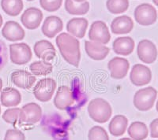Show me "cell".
Segmentation results:
<instances>
[{
    "instance_id": "cell-1",
    "label": "cell",
    "mask_w": 158,
    "mask_h": 140,
    "mask_svg": "<svg viewBox=\"0 0 158 140\" xmlns=\"http://www.w3.org/2000/svg\"><path fill=\"white\" fill-rule=\"evenodd\" d=\"M56 43L65 61L73 66L78 67L81 60L78 40L69 33H63L56 37Z\"/></svg>"
},
{
    "instance_id": "cell-2",
    "label": "cell",
    "mask_w": 158,
    "mask_h": 140,
    "mask_svg": "<svg viewBox=\"0 0 158 140\" xmlns=\"http://www.w3.org/2000/svg\"><path fill=\"white\" fill-rule=\"evenodd\" d=\"M88 113L92 120L95 122L104 124L111 118L112 109L106 100L101 98H97L89 103Z\"/></svg>"
},
{
    "instance_id": "cell-3",
    "label": "cell",
    "mask_w": 158,
    "mask_h": 140,
    "mask_svg": "<svg viewBox=\"0 0 158 140\" xmlns=\"http://www.w3.org/2000/svg\"><path fill=\"white\" fill-rule=\"evenodd\" d=\"M157 96V91L153 87H147L138 90L134 96V105L137 110L148 111L153 108Z\"/></svg>"
},
{
    "instance_id": "cell-4",
    "label": "cell",
    "mask_w": 158,
    "mask_h": 140,
    "mask_svg": "<svg viewBox=\"0 0 158 140\" xmlns=\"http://www.w3.org/2000/svg\"><path fill=\"white\" fill-rule=\"evenodd\" d=\"M57 83L52 78H44L40 80L33 88L34 97L40 102L47 103L51 100L55 93Z\"/></svg>"
},
{
    "instance_id": "cell-5",
    "label": "cell",
    "mask_w": 158,
    "mask_h": 140,
    "mask_svg": "<svg viewBox=\"0 0 158 140\" xmlns=\"http://www.w3.org/2000/svg\"><path fill=\"white\" fill-rule=\"evenodd\" d=\"M9 48L10 60L15 65H25L32 59V53L30 47L26 43H13Z\"/></svg>"
},
{
    "instance_id": "cell-6",
    "label": "cell",
    "mask_w": 158,
    "mask_h": 140,
    "mask_svg": "<svg viewBox=\"0 0 158 140\" xmlns=\"http://www.w3.org/2000/svg\"><path fill=\"white\" fill-rule=\"evenodd\" d=\"M135 19L142 26L153 25L157 20V13L153 6L149 3H143L138 6L135 10Z\"/></svg>"
},
{
    "instance_id": "cell-7",
    "label": "cell",
    "mask_w": 158,
    "mask_h": 140,
    "mask_svg": "<svg viewBox=\"0 0 158 140\" xmlns=\"http://www.w3.org/2000/svg\"><path fill=\"white\" fill-rule=\"evenodd\" d=\"M138 58L143 63L152 64L157 58V49L156 45L149 40H141L137 47Z\"/></svg>"
},
{
    "instance_id": "cell-8",
    "label": "cell",
    "mask_w": 158,
    "mask_h": 140,
    "mask_svg": "<svg viewBox=\"0 0 158 140\" xmlns=\"http://www.w3.org/2000/svg\"><path fill=\"white\" fill-rule=\"evenodd\" d=\"M89 38L92 42L107 44L111 40V34L106 24L102 21H94L90 27Z\"/></svg>"
},
{
    "instance_id": "cell-9",
    "label": "cell",
    "mask_w": 158,
    "mask_h": 140,
    "mask_svg": "<svg viewBox=\"0 0 158 140\" xmlns=\"http://www.w3.org/2000/svg\"><path fill=\"white\" fill-rule=\"evenodd\" d=\"M152 72L149 67L142 64H136L132 67L130 73V80L137 87L144 86L150 83Z\"/></svg>"
},
{
    "instance_id": "cell-10",
    "label": "cell",
    "mask_w": 158,
    "mask_h": 140,
    "mask_svg": "<svg viewBox=\"0 0 158 140\" xmlns=\"http://www.w3.org/2000/svg\"><path fill=\"white\" fill-rule=\"evenodd\" d=\"M42 117V109L38 104L30 103L21 109L19 121L28 124H34L39 122Z\"/></svg>"
},
{
    "instance_id": "cell-11",
    "label": "cell",
    "mask_w": 158,
    "mask_h": 140,
    "mask_svg": "<svg viewBox=\"0 0 158 140\" xmlns=\"http://www.w3.org/2000/svg\"><path fill=\"white\" fill-rule=\"evenodd\" d=\"M75 102L73 92L67 86H60L58 88L54 99V105L57 109L66 110L73 106Z\"/></svg>"
},
{
    "instance_id": "cell-12",
    "label": "cell",
    "mask_w": 158,
    "mask_h": 140,
    "mask_svg": "<svg viewBox=\"0 0 158 140\" xmlns=\"http://www.w3.org/2000/svg\"><path fill=\"white\" fill-rule=\"evenodd\" d=\"M43 19V13L36 7H29L25 10L21 17L23 26L29 30H34L40 26Z\"/></svg>"
},
{
    "instance_id": "cell-13",
    "label": "cell",
    "mask_w": 158,
    "mask_h": 140,
    "mask_svg": "<svg viewBox=\"0 0 158 140\" xmlns=\"http://www.w3.org/2000/svg\"><path fill=\"white\" fill-rule=\"evenodd\" d=\"M108 68L111 78L120 80L125 77L127 74L130 68V63L126 58L115 57L110 60L108 64Z\"/></svg>"
},
{
    "instance_id": "cell-14",
    "label": "cell",
    "mask_w": 158,
    "mask_h": 140,
    "mask_svg": "<svg viewBox=\"0 0 158 140\" xmlns=\"http://www.w3.org/2000/svg\"><path fill=\"white\" fill-rule=\"evenodd\" d=\"M33 51L38 58L48 62H50V61L54 59L56 55V49L53 44L44 40H40L35 43Z\"/></svg>"
},
{
    "instance_id": "cell-15",
    "label": "cell",
    "mask_w": 158,
    "mask_h": 140,
    "mask_svg": "<svg viewBox=\"0 0 158 140\" xmlns=\"http://www.w3.org/2000/svg\"><path fill=\"white\" fill-rule=\"evenodd\" d=\"M11 81L18 88L28 90L32 88L36 81L33 74L25 70H17L11 74Z\"/></svg>"
},
{
    "instance_id": "cell-16",
    "label": "cell",
    "mask_w": 158,
    "mask_h": 140,
    "mask_svg": "<svg viewBox=\"0 0 158 140\" xmlns=\"http://www.w3.org/2000/svg\"><path fill=\"white\" fill-rule=\"evenodd\" d=\"M2 35L6 40L15 42L23 40L25 38V33L18 22L10 21L4 25L2 29Z\"/></svg>"
},
{
    "instance_id": "cell-17",
    "label": "cell",
    "mask_w": 158,
    "mask_h": 140,
    "mask_svg": "<svg viewBox=\"0 0 158 140\" xmlns=\"http://www.w3.org/2000/svg\"><path fill=\"white\" fill-rule=\"evenodd\" d=\"M63 29V23L59 17H48L44 21L41 31L43 34L49 39L54 38Z\"/></svg>"
},
{
    "instance_id": "cell-18",
    "label": "cell",
    "mask_w": 158,
    "mask_h": 140,
    "mask_svg": "<svg viewBox=\"0 0 158 140\" xmlns=\"http://www.w3.org/2000/svg\"><path fill=\"white\" fill-rule=\"evenodd\" d=\"M85 50L91 59L95 61H102L109 54V48L101 43L95 42H85Z\"/></svg>"
},
{
    "instance_id": "cell-19",
    "label": "cell",
    "mask_w": 158,
    "mask_h": 140,
    "mask_svg": "<svg viewBox=\"0 0 158 140\" xmlns=\"http://www.w3.org/2000/svg\"><path fill=\"white\" fill-rule=\"evenodd\" d=\"M134 22L130 17L119 16L115 18L111 25V33L115 35L127 34L132 31Z\"/></svg>"
},
{
    "instance_id": "cell-20",
    "label": "cell",
    "mask_w": 158,
    "mask_h": 140,
    "mask_svg": "<svg viewBox=\"0 0 158 140\" xmlns=\"http://www.w3.org/2000/svg\"><path fill=\"white\" fill-rule=\"evenodd\" d=\"M113 51L116 54L128 56L134 51L135 41L130 36H124L115 39L112 44Z\"/></svg>"
},
{
    "instance_id": "cell-21",
    "label": "cell",
    "mask_w": 158,
    "mask_h": 140,
    "mask_svg": "<svg viewBox=\"0 0 158 140\" xmlns=\"http://www.w3.org/2000/svg\"><path fill=\"white\" fill-rule=\"evenodd\" d=\"M89 22L85 18H73L68 21L67 30L71 36L82 39L86 33Z\"/></svg>"
},
{
    "instance_id": "cell-22",
    "label": "cell",
    "mask_w": 158,
    "mask_h": 140,
    "mask_svg": "<svg viewBox=\"0 0 158 140\" xmlns=\"http://www.w3.org/2000/svg\"><path fill=\"white\" fill-rule=\"evenodd\" d=\"M0 100L1 104L5 107H15L22 102V95L17 89L6 88L2 91Z\"/></svg>"
},
{
    "instance_id": "cell-23",
    "label": "cell",
    "mask_w": 158,
    "mask_h": 140,
    "mask_svg": "<svg viewBox=\"0 0 158 140\" xmlns=\"http://www.w3.org/2000/svg\"><path fill=\"white\" fill-rule=\"evenodd\" d=\"M127 125L128 120L125 116L116 115L110 121L108 129L113 136H121L126 131Z\"/></svg>"
},
{
    "instance_id": "cell-24",
    "label": "cell",
    "mask_w": 158,
    "mask_h": 140,
    "mask_svg": "<svg viewBox=\"0 0 158 140\" xmlns=\"http://www.w3.org/2000/svg\"><path fill=\"white\" fill-rule=\"evenodd\" d=\"M127 132L133 140H144L147 138L149 130L146 124L141 121H135L130 125Z\"/></svg>"
},
{
    "instance_id": "cell-25",
    "label": "cell",
    "mask_w": 158,
    "mask_h": 140,
    "mask_svg": "<svg viewBox=\"0 0 158 140\" xmlns=\"http://www.w3.org/2000/svg\"><path fill=\"white\" fill-rule=\"evenodd\" d=\"M1 6L6 14L15 17L21 14L24 4L22 0H2Z\"/></svg>"
},
{
    "instance_id": "cell-26",
    "label": "cell",
    "mask_w": 158,
    "mask_h": 140,
    "mask_svg": "<svg viewBox=\"0 0 158 140\" xmlns=\"http://www.w3.org/2000/svg\"><path fill=\"white\" fill-rule=\"evenodd\" d=\"M65 9L68 14L71 15H84L88 13L89 10V3L87 1L77 3L74 0H66Z\"/></svg>"
},
{
    "instance_id": "cell-27",
    "label": "cell",
    "mask_w": 158,
    "mask_h": 140,
    "mask_svg": "<svg viewBox=\"0 0 158 140\" xmlns=\"http://www.w3.org/2000/svg\"><path fill=\"white\" fill-rule=\"evenodd\" d=\"M29 69L34 76H47L52 73L53 66L48 61H37L32 62L29 65Z\"/></svg>"
},
{
    "instance_id": "cell-28",
    "label": "cell",
    "mask_w": 158,
    "mask_h": 140,
    "mask_svg": "<svg viewBox=\"0 0 158 140\" xmlns=\"http://www.w3.org/2000/svg\"><path fill=\"white\" fill-rule=\"evenodd\" d=\"M106 5L110 13L113 14H123L127 10L129 7V1L128 0H108Z\"/></svg>"
},
{
    "instance_id": "cell-29",
    "label": "cell",
    "mask_w": 158,
    "mask_h": 140,
    "mask_svg": "<svg viewBox=\"0 0 158 140\" xmlns=\"http://www.w3.org/2000/svg\"><path fill=\"white\" fill-rule=\"evenodd\" d=\"M89 140H109L108 135L104 128L100 126H94L89 131Z\"/></svg>"
},
{
    "instance_id": "cell-30",
    "label": "cell",
    "mask_w": 158,
    "mask_h": 140,
    "mask_svg": "<svg viewBox=\"0 0 158 140\" xmlns=\"http://www.w3.org/2000/svg\"><path fill=\"white\" fill-rule=\"evenodd\" d=\"M20 114H21V109L19 108L8 109L2 114V119L8 124H15L18 121H19Z\"/></svg>"
},
{
    "instance_id": "cell-31",
    "label": "cell",
    "mask_w": 158,
    "mask_h": 140,
    "mask_svg": "<svg viewBox=\"0 0 158 140\" xmlns=\"http://www.w3.org/2000/svg\"><path fill=\"white\" fill-rule=\"evenodd\" d=\"M63 0H40V4L44 10L48 12H55L61 7Z\"/></svg>"
},
{
    "instance_id": "cell-32",
    "label": "cell",
    "mask_w": 158,
    "mask_h": 140,
    "mask_svg": "<svg viewBox=\"0 0 158 140\" xmlns=\"http://www.w3.org/2000/svg\"><path fill=\"white\" fill-rule=\"evenodd\" d=\"M4 140H25V134L18 129H9L6 132Z\"/></svg>"
},
{
    "instance_id": "cell-33",
    "label": "cell",
    "mask_w": 158,
    "mask_h": 140,
    "mask_svg": "<svg viewBox=\"0 0 158 140\" xmlns=\"http://www.w3.org/2000/svg\"><path fill=\"white\" fill-rule=\"evenodd\" d=\"M8 61V50L6 43L0 40V70L5 67Z\"/></svg>"
},
{
    "instance_id": "cell-34",
    "label": "cell",
    "mask_w": 158,
    "mask_h": 140,
    "mask_svg": "<svg viewBox=\"0 0 158 140\" xmlns=\"http://www.w3.org/2000/svg\"><path fill=\"white\" fill-rule=\"evenodd\" d=\"M149 128H150V136L152 138H158V118L154 119L150 123Z\"/></svg>"
},
{
    "instance_id": "cell-35",
    "label": "cell",
    "mask_w": 158,
    "mask_h": 140,
    "mask_svg": "<svg viewBox=\"0 0 158 140\" xmlns=\"http://www.w3.org/2000/svg\"><path fill=\"white\" fill-rule=\"evenodd\" d=\"M2 23H3V20H2V17L1 16V14H0V28L2 27Z\"/></svg>"
},
{
    "instance_id": "cell-36",
    "label": "cell",
    "mask_w": 158,
    "mask_h": 140,
    "mask_svg": "<svg viewBox=\"0 0 158 140\" xmlns=\"http://www.w3.org/2000/svg\"><path fill=\"white\" fill-rule=\"evenodd\" d=\"M74 2H77V3H81V2H84L85 0H74Z\"/></svg>"
},
{
    "instance_id": "cell-37",
    "label": "cell",
    "mask_w": 158,
    "mask_h": 140,
    "mask_svg": "<svg viewBox=\"0 0 158 140\" xmlns=\"http://www.w3.org/2000/svg\"><path fill=\"white\" fill-rule=\"evenodd\" d=\"M2 79L0 78V91H2Z\"/></svg>"
},
{
    "instance_id": "cell-38",
    "label": "cell",
    "mask_w": 158,
    "mask_h": 140,
    "mask_svg": "<svg viewBox=\"0 0 158 140\" xmlns=\"http://www.w3.org/2000/svg\"><path fill=\"white\" fill-rule=\"evenodd\" d=\"M153 3L156 6H158V0H153Z\"/></svg>"
},
{
    "instance_id": "cell-39",
    "label": "cell",
    "mask_w": 158,
    "mask_h": 140,
    "mask_svg": "<svg viewBox=\"0 0 158 140\" xmlns=\"http://www.w3.org/2000/svg\"><path fill=\"white\" fill-rule=\"evenodd\" d=\"M119 140H133V139H131V138H120Z\"/></svg>"
},
{
    "instance_id": "cell-40",
    "label": "cell",
    "mask_w": 158,
    "mask_h": 140,
    "mask_svg": "<svg viewBox=\"0 0 158 140\" xmlns=\"http://www.w3.org/2000/svg\"><path fill=\"white\" fill-rule=\"evenodd\" d=\"M156 111L158 112V101L156 102Z\"/></svg>"
},
{
    "instance_id": "cell-41",
    "label": "cell",
    "mask_w": 158,
    "mask_h": 140,
    "mask_svg": "<svg viewBox=\"0 0 158 140\" xmlns=\"http://www.w3.org/2000/svg\"><path fill=\"white\" fill-rule=\"evenodd\" d=\"M0 114H1V107H0Z\"/></svg>"
},
{
    "instance_id": "cell-42",
    "label": "cell",
    "mask_w": 158,
    "mask_h": 140,
    "mask_svg": "<svg viewBox=\"0 0 158 140\" xmlns=\"http://www.w3.org/2000/svg\"><path fill=\"white\" fill-rule=\"evenodd\" d=\"M27 1H29V2H30V1H33V0H27Z\"/></svg>"
}]
</instances>
